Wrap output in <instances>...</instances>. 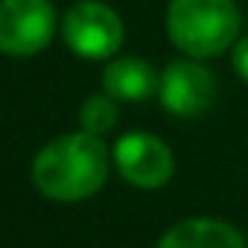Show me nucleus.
I'll list each match as a JSON object with an SVG mask.
<instances>
[{
	"label": "nucleus",
	"instance_id": "0eeeda50",
	"mask_svg": "<svg viewBox=\"0 0 248 248\" xmlns=\"http://www.w3.org/2000/svg\"><path fill=\"white\" fill-rule=\"evenodd\" d=\"M158 85H161V79L152 70V64H146L138 56L114 59L102 73L105 93H111L114 99H126V102H140V99L152 96L158 91Z\"/></svg>",
	"mask_w": 248,
	"mask_h": 248
},
{
	"label": "nucleus",
	"instance_id": "20e7f679",
	"mask_svg": "<svg viewBox=\"0 0 248 248\" xmlns=\"http://www.w3.org/2000/svg\"><path fill=\"white\" fill-rule=\"evenodd\" d=\"M67 47L82 56V59H108L120 50L123 44V21L120 15L99 3V0H82V3L70 6L62 24Z\"/></svg>",
	"mask_w": 248,
	"mask_h": 248
},
{
	"label": "nucleus",
	"instance_id": "6e6552de",
	"mask_svg": "<svg viewBox=\"0 0 248 248\" xmlns=\"http://www.w3.org/2000/svg\"><path fill=\"white\" fill-rule=\"evenodd\" d=\"M158 248H248L242 233L225 222L213 219H190L170 228Z\"/></svg>",
	"mask_w": 248,
	"mask_h": 248
},
{
	"label": "nucleus",
	"instance_id": "f03ea898",
	"mask_svg": "<svg viewBox=\"0 0 248 248\" xmlns=\"http://www.w3.org/2000/svg\"><path fill=\"white\" fill-rule=\"evenodd\" d=\"M239 24L233 0H170L167 32L193 59H210L228 50L239 35Z\"/></svg>",
	"mask_w": 248,
	"mask_h": 248
},
{
	"label": "nucleus",
	"instance_id": "9d476101",
	"mask_svg": "<svg viewBox=\"0 0 248 248\" xmlns=\"http://www.w3.org/2000/svg\"><path fill=\"white\" fill-rule=\"evenodd\" d=\"M233 70H236V76H239V79H245V82H248V35H245V38H239V41H236V47H233Z\"/></svg>",
	"mask_w": 248,
	"mask_h": 248
},
{
	"label": "nucleus",
	"instance_id": "423d86ee",
	"mask_svg": "<svg viewBox=\"0 0 248 248\" xmlns=\"http://www.w3.org/2000/svg\"><path fill=\"white\" fill-rule=\"evenodd\" d=\"M161 102L170 114L199 117L216 99V79L199 62H172L161 76Z\"/></svg>",
	"mask_w": 248,
	"mask_h": 248
},
{
	"label": "nucleus",
	"instance_id": "7ed1b4c3",
	"mask_svg": "<svg viewBox=\"0 0 248 248\" xmlns=\"http://www.w3.org/2000/svg\"><path fill=\"white\" fill-rule=\"evenodd\" d=\"M56 35V9L50 0H0V53L35 56Z\"/></svg>",
	"mask_w": 248,
	"mask_h": 248
},
{
	"label": "nucleus",
	"instance_id": "f257e3e1",
	"mask_svg": "<svg viewBox=\"0 0 248 248\" xmlns=\"http://www.w3.org/2000/svg\"><path fill=\"white\" fill-rule=\"evenodd\" d=\"M108 178V149L99 135L76 132L50 140L35 164L32 181L35 187L56 202H79L93 196Z\"/></svg>",
	"mask_w": 248,
	"mask_h": 248
},
{
	"label": "nucleus",
	"instance_id": "39448f33",
	"mask_svg": "<svg viewBox=\"0 0 248 248\" xmlns=\"http://www.w3.org/2000/svg\"><path fill=\"white\" fill-rule=\"evenodd\" d=\"M114 161H117V170L123 178L143 190H158L172 178L170 146L143 132L120 138V143L114 149Z\"/></svg>",
	"mask_w": 248,
	"mask_h": 248
},
{
	"label": "nucleus",
	"instance_id": "1a4fd4ad",
	"mask_svg": "<svg viewBox=\"0 0 248 248\" xmlns=\"http://www.w3.org/2000/svg\"><path fill=\"white\" fill-rule=\"evenodd\" d=\"M79 123H82V132H91V135L111 132L114 123H117V99L111 93L88 96L85 105L79 108Z\"/></svg>",
	"mask_w": 248,
	"mask_h": 248
}]
</instances>
